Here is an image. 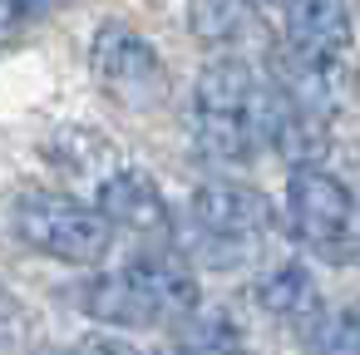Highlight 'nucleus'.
I'll return each mask as SVG.
<instances>
[{"label":"nucleus","mask_w":360,"mask_h":355,"mask_svg":"<svg viewBox=\"0 0 360 355\" xmlns=\"http://www.w3.org/2000/svg\"><path fill=\"white\" fill-rule=\"evenodd\" d=\"M257 94L262 84L232 55L207 60L193 84V138L212 163H247L262 143L257 134Z\"/></svg>","instance_id":"nucleus-1"},{"label":"nucleus","mask_w":360,"mask_h":355,"mask_svg":"<svg viewBox=\"0 0 360 355\" xmlns=\"http://www.w3.org/2000/svg\"><path fill=\"white\" fill-rule=\"evenodd\" d=\"M15 232L35 252L55 262H75V266L104 262L114 242V227L94 212V202H79L70 193H25L15 202Z\"/></svg>","instance_id":"nucleus-2"},{"label":"nucleus","mask_w":360,"mask_h":355,"mask_svg":"<svg viewBox=\"0 0 360 355\" xmlns=\"http://www.w3.org/2000/svg\"><path fill=\"white\" fill-rule=\"evenodd\" d=\"M89 65H94V79L104 84V94H114L129 109H148L168 84L158 50L129 25H99V35L89 45Z\"/></svg>","instance_id":"nucleus-3"},{"label":"nucleus","mask_w":360,"mask_h":355,"mask_svg":"<svg viewBox=\"0 0 360 355\" xmlns=\"http://www.w3.org/2000/svg\"><path fill=\"white\" fill-rule=\"evenodd\" d=\"M286 217H291V232L311 247V252H340L345 237H350V217H355V202H350V188L330 173V168H291V183H286Z\"/></svg>","instance_id":"nucleus-4"},{"label":"nucleus","mask_w":360,"mask_h":355,"mask_svg":"<svg viewBox=\"0 0 360 355\" xmlns=\"http://www.w3.org/2000/svg\"><path fill=\"white\" fill-rule=\"evenodd\" d=\"M281 25L286 50L306 60L311 70L340 79L350 60V11L345 0H281Z\"/></svg>","instance_id":"nucleus-5"},{"label":"nucleus","mask_w":360,"mask_h":355,"mask_svg":"<svg viewBox=\"0 0 360 355\" xmlns=\"http://www.w3.org/2000/svg\"><path fill=\"white\" fill-rule=\"evenodd\" d=\"M193 222L207 232V237H222V242H252L271 227V202L247 188V183H227V178H207L198 193H193Z\"/></svg>","instance_id":"nucleus-6"},{"label":"nucleus","mask_w":360,"mask_h":355,"mask_svg":"<svg viewBox=\"0 0 360 355\" xmlns=\"http://www.w3.org/2000/svg\"><path fill=\"white\" fill-rule=\"evenodd\" d=\"M119 271H124V281L143 296V306H148L158 321L193 316V306H198V276H193V266H188L178 252L153 247V252L129 257Z\"/></svg>","instance_id":"nucleus-7"},{"label":"nucleus","mask_w":360,"mask_h":355,"mask_svg":"<svg viewBox=\"0 0 360 355\" xmlns=\"http://www.w3.org/2000/svg\"><path fill=\"white\" fill-rule=\"evenodd\" d=\"M94 212L109 222V227H129V232H143V237H163L173 212L163 202V188L139 173V168H119L99 183V202Z\"/></svg>","instance_id":"nucleus-8"},{"label":"nucleus","mask_w":360,"mask_h":355,"mask_svg":"<svg viewBox=\"0 0 360 355\" xmlns=\"http://www.w3.org/2000/svg\"><path fill=\"white\" fill-rule=\"evenodd\" d=\"M257 296H262V306H266L271 316L291 321L296 330H306V325L321 316V306H326L321 291H316V281H311V271L296 266V262H276V266H266L262 281H257Z\"/></svg>","instance_id":"nucleus-9"},{"label":"nucleus","mask_w":360,"mask_h":355,"mask_svg":"<svg viewBox=\"0 0 360 355\" xmlns=\"http://www.w3.org/2000/svg\"><path fill=\"white\" fill-rule=\"evenodd\" d=\"M79 311L94 316V321H109V325H124V330H143V325H158V316L143 306V296L124 281V271H104V276H89L79 286Z\"/></svg>","instance_id":"nucleus-10"},{"label":"nucleus","mask_w":360,"mask_h":355,"mask_svg":"<svg viewBox=\"0 0 360 355\" xmlns=\"http://www.w3.org/2000/svg\"><path fill=\"white\" fill-rule=\"evenodd\" d=\"M257 6L252 0H188V30L207 45H232L247 35Z\"/></svg>","instance_id":"nucleus-11"},{"label":"nucleus","mask_w":360,"mask_h":355,"mask_svg":"<svg viewBox=\"0 0 360 355\" xmlns=\"http://www.w3.org/2000/svg\"><path fill=\"white\" fill-rule=\"evenodd\" d=\"M311 355H360V311L321 306V316L301 330Z\"/></svg>","instance_id":"nucleus-12"},{"label":"nucleus","mask_w":360,"mask_h":355,"mask_svg":"<svg viewBox=\"0 0 360 355\" xmlns=\"http://www.w3.org/2000/svg\"><path fill=\"white\" fill-rule=\"evenodd\" d=\"M188 355H247V350H242L237 325L222 311H212V316H198L188 325Z\"/></svg>","instance_id":"nucleus-13"},{"label":"nucleus","mask_w":360,"mask_h":355,"mask_svg":"<svg viewBox=\"0 0 360 355\" xmlns=\"http://www.w3.org/2000/svg\"><path fill=\"white\" fill-rule=\"evenodd\" d=\"M15 316H20V301H15V296H11L6 286H0V325H11Z\"/></svg>","instance_id":"nucleus-14"},{"label":"nucleus","mask_w":360,"mask_h":355,"mask_svg":"<svg viewBox=\"0 0 360 355\" xmlns=\"http://www.w3.org/2000/svg\"><path fill=\"white\" fill-rule=\"evenodd\" d=\"M252 6H257V0H252Z\"/></svg>","instance_id":"nucleus-15"}]
</instances>
